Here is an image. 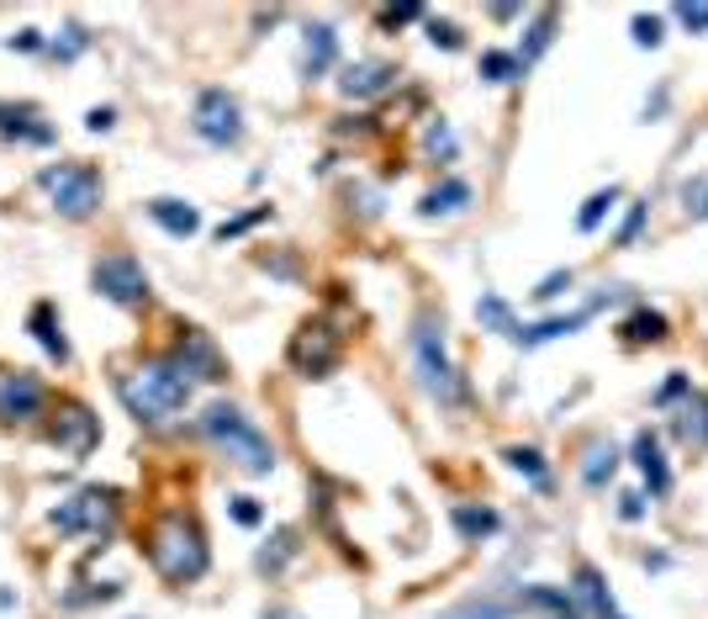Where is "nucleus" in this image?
I'll list each match as a JSON object with an SVG mask.
<instances>
[{
    "label": "nucleus",
    "mask_w": 708,
    "mask_h": 619,
    "mask_svg": "<svg viewBox=\"0 0 708 619\" xmlns=\"http://www.w3.org/2000/svg\"><path fill=\"white\" fill-rule=\"evenodd\" d=\"M117 398L128 403V413L138 424L164 430V424H175L185 413V403H190V377H185L170 355H159V360H143L128 377H117Z\"/></svg>",
    "instance_id": "f257e3e1"
},
{
    "label": "nucleus",
    "mask_w": 708,
    "mask_h": 619,
    "mask_svg": "<svg viewBox=\"0 0 708 619\" xmlns=\"http://www.w3.org/2000/svg\"><path fill=\"white\" fill-rule=\"evenodd\" d=\"M149 562H154V572L170 583V588L201 583L207 566H211L201 524H196L190 513H164V519L154 524V535H149Z\"/></svg>",
    "instance_id": "f03ea898"
},
{
    "label": "nucleus",
    "mask_w": 708,
    "mask_h": 619,
    "mask_svg": "<svg viewBox=\"0 0 708 619\" xmlns=\"http://www.w3.org/2000/svg\"><path fill=\"white\" fill-rule=\"evenodd\" d=\"M201 434L233 460L238 471H249V477H270V471H275V445H270V434H264L254 419H243L233 403H211L207 413H201Z\"/></svg>",
    "instance_id": "7ed1b4c3"
},
{
    "label": "nucleus",
    "mask_w": 708,
    "mask_h": 619,
    "mask_svg": "<svg viewBox=\"0 0 708 619\" xmlns=\"http://www.w3.org/2000/svg\"><path fill=\"white\" fill-rule=\"evenodd\" d=\"M413 366H418L423 392H428L434 403L455 408L466 398L460 371H455V360H449V350H445V324H434V318H418V324H413Z\"/></svg>",
    "instance_id": "20e7f679"
},
{
    "label": "nucleus",
    "mask_w": 708,
    "mask_h": 619,
    "mask_svg": "<svg viewBox=\"0 0 708 619\" xmlns=\"http://www.w3.org/2000/svg\"><path fill=\"white\" fill-rule=\"evenodd\" d=\"M37 186L53 196V213L69 217V222H85L101 207V175L90 164H48L37 175Z\"/></svg>",
    "instance_id": "39448f33"
},
{
    "label": "nucleus",
    "mask_w": 708,
    "mask_h": 619,
    "mask_svg": "<svg viewBox=\"0 0 708 619\" xmlns=\"http://www.w3.org/2000/svg\"><path fill=\"white\" fill-rule=\"evenodd\" d=\"M111 524H117V492H106V487H85L75 498H64L58 509H53V530L58 535H111Z\"/></svg>",
    "instance_id": "423d86ee"
},
{
    "label": "nucleus",
    "mask_w": 708,
    "mask_h": 619,
    "mask_svg": "<svg viewBox=\"0 0 708 619\" xmlns=\"http://www.w3.org/2000/svg\"><path fill=\"white\" fill-rule=\"evenodd\" d=\"M286 355H291V366L302 371L307 381H317V377H328L334 366H339V355H344V339L334 334V328L323 324H302L296 334H291V345H286Z\"/></svg>",
    "instance_id": "0eeeda50"
},
{
    "label": "nucleus",
    "mask_w": 708,
    "mask_h": 619,
    "mask_svg": "<svg viewBox=\"0 0 708 619\" xmlns=\"http://www.w3.org/2000/svg\"><path fill=\"white\" fill-rule=\"evenodd\" d=\"M190 128H196V138L211 143V149H233L238 138H243V111H238V101L228 90L211 85V90L196 96V122H190Z\"/></svg>",
    "instance_id": "6e6552de"
},
{
    "label": "nucleus",
    "mask_w": 708,
    "mask_h": 619,
    "mask_svg": "<svg viewBox=\"0 0 708 619\" xmlns=\"http://www.w3.org/2000/svg\"><path fill=\"white\" fill-rule=\"evenodd\" d=\"M90 281H96V292H101L106 302H117V307H143V302H149V275H143V265H138L132 254H106V260H96Z\"/></svg>",
    "instance_id": "1a4fd4ad"
},
{
    "label": "nucleus",
    "mask_w": 708,
    "mask_h": 619,
    "mask_svg": "<svg viewBox=\"0 0 708 619\" xmlns=\"http://www.w3.org/2000/svg\"><path fill=\"white\" fill-rule=\"evenodd\" d=\"M53 445L58 450H69V456H90L96 445H101V419L90 413L85 403H64L58 408V424H53Z\"/></svg>",
    "instance_id": "9d476101"
},
{
    "label": "nucleus",
    "mask_w": 708,
    "mask_h": 619,
    "mask_svg": "<svg viewBox=\"0 0 708 619\" xmlns=\"http://www.w3.org/2000/svg\"><path fill=\"white\" fill-rule=\"evenodd\" d=\"M396 85V69L386 58H355V64H344L339 69V96L344 101H375V96H386Z\"/></svg>",
    "instance_id": "9b49d317"
},
{
    "label": "nucleus",
    "mask_w": 708,
    "mask_h": 619,
    "mask_svg": "<svg viewBox=\"0 0 708 619\" xmlns=\"http://www.w3.org/2000/svg\"><path fill=\"white\" fill-rule=\"evenodd\" d=\"M608 296H598V302H587V307H577V313H566V318H540V324H519V334H513V345H524V350H540V345H551V339H566V334H577V328L592 324V313L603 307Z\"/></svg>",
    "instance_id": "f8f14e48"
},
{
    "label": "nucleus",
    "mask_w": 708,
    "mask_h": 619,
    "mask_svg": "<svg viewBox=\"0 0 708 619\" xmlns=\"http://www.w3.org/2000/svg\"><path fill=\"white\" fill-rule=\"evenodd\" d=\"M43 403H48V398H43V381H37V377H22V371H17V377L0 381V419H6V424L32 419Z\"/></svg>",
    "instance_id": "ddd939ff"
},
{
    "label": "nucleus",
    "mask_w": 708,
    "mask_h": 619,
    "mask_svg": "<svg viewBox=\"0 0 708 619\" xmlns=\"http://www.w3.org/2000/svg\"><path fill=\"white\" fill-rule=\"evenodd\" d=\"M571 598H577V604H581V609H587L592 619H630L624 609H619V604H613V593H608L603 572H598V566H587V562L577 566V588H571Z\"/></svg>",
    "instance_id": "4468645a"
},
{
    "label": "nucleus",
    "mask_w": 708,
    "mask_h": 619,
    "mask_svg": "<svg viewBox=\"0 0 708 619\" xmlns=\"http://www.w3.org/2000/svg\"><path fill=\"white\" fill-rule=\"evenodd\" d=\"M334 58H339V32L328 28V22L307 28V43H302V75H307V80H323V75L334 69Z\"/></svg>",
    "instance_id": "2eb2a0df"
},
{
    "label": "nucleus",
    "mask_w": 708,
    "mask_h": 619,
    "mask_svg": "<svg viewBox=\"0 0 708 619\" xmlns=\"http://www.w3.org/2000/svg\"><path fill=\"white\" fill-rule=\"evenodd\" d=\"M634 466H640V477H645V487L656 492V498H666L672 492V471H666V456H661V439L651 430L634 434Z\"/></svg>",
    "instance_id": "dca6fc26"
},
{
    "label": "nucleus",
    "mask_w": 708,
    "mask_h": 619,
    "mask_svg": "<svg viewBox=\"0 0 708 619\" xmlns=\"http://www.w3.org/2000/svg\"><path fill=\"white\" fill-rule=\"evenodd\" d=\"M149 217H154L164 234H175V239H190V234L201 228V213H196L190 202H175V196H154V202H149Z\"/></svg>",
    "instance_id": "f3484780"
},
{
    "label": "nucleus",
    "mask_w": 708,
    "mask_h": 619,
    "mask_svg": "<svg viewBox=\"0 0 708 619\" xmlns=\"http://www.w3.org/2000/svg\"><path fill=\"white\" fill-rule=\"evenodd\" d=\"M26 324H32V334H37V345L48 350V360H58V366L69 360V339H64V328H58V318H53V307H48V302H37Z\"/></svg>",
    "instance_id": "a211bd4d"
},
{
    "label": "nucleus",
    "mask_w": 708,
    "mask_h": 619,
    "mask_svg": "<svg viewBox=\"0 0 708 619\" xmlns=\"http://www.w3.org/2000/svg\"><path fill=\"white\" fill-rule=\"evenodd\" d=\"M466 202H471V186H466V181H445V186H434L428 196H423L418 213L423 217H445V213H460Z\"/></svg>",
    "instance_id": "6ab92c4d"
},
{
    "label": "nucleus",
    "mask_w": 708,
    "mask_h": 619,
    "mask_svg": "<svg viewBox=\"0 0 708 619\" xmlns=\"http://www.w3.org/2000/svg\"><path fill=\"white\" fill-rule=\"evenodd\" d=\"M449 524H455L466 540H481V535H492V530H498V513L476 509V503H455V509H449Z\"/></svg>",
    "instance_id": "aec40b11"
},
{
    "label": "nucleus",
    "mask_w": 708,
    "mask_h": 619,
    "mask_svg": "<svg viewBox=\"0 0 708 619\" xmlns=\"http://www.w3.org/2000/svg\"><path fill=\"white\" fill-rule=\"evenodd\" d=\"M513 609L519 604H508V598H466V604H455V609H445L439 619H513Z\"/></svg>",
    "instance_id": "412c9836"
},
{
    "label": "nucleus",
    "mask_w": 708,
    "mask_h": 619,
    "mask_svg": "<svg viewBox=\"0 0 708 619\" xmlns=\"http://www.w3.org/2000/svg\"><path fill=\"white\" fill-rule=\"evenodd\" d=\"M502 460H508V466H513L519 477H529L534 487L551 482V466H545V456H540L534 445H508V450H502Z\"/></svg>",
    "instance_id": "4be33fe9"
},
{
    "label": "nucleus",
    "mask_w": 708,
    "mask_h": 619,
    "mask_svg": "<svg viewBox=\"0 0 708 619\" xmlns=\"http://www.w3.org/2000/svg\"><path fill=\"white\" fill-rule=\"evenodd\" d=\"M613 471H619V450H613L608 439H598V445L587 450V466H581V482H587L592 492H598V487H603L608 477H613Z\"/></svg>",
    "instance_id": "5701e85b"
},
{
    "label": "nucleus",
    "mask_w": 708,
    "mask_h": 619,
    "mask_svg": "<svg viewBox=\"0 0 708 619\" xmlns=\"http://www.w3.org/2000/svg\"><path fill=\"white\" fill-rule=\"evenodd\" d=\"M624 339L630 345H656V339H666V318L651 313V307H640L634 318H624Z\"/></svg>",
    "instance_id": "b1692460"
},
{
    "label": "nucleus",
    "mask_w": 708,
    "mask_h": 619,
    "mask_svg": "<svg viewBox=\"0 0 708 619\" xmlns=\"http://www.w3.org/2000/svg\"><path fill=\"white\" fill-rule=\"evenodd\" d=\"M476 318L492 328V334H508V339L519 334V318H513V307H508L502 296H481V302H476Z\"/></svg>",
    "instance_id": "393cba45"
},
{
    "label": "nucleus",
    "mask_w": 708,
    "mask_h": 619,
    "mask_svg": "<svg viewBox=\"0 0 708 619\" xmlns=\"http://www.w3.org/2000/svg\"><path fill=\"white\" fill-rule=\"evenodd\" d=\"M555 22H560V17H555V11H540V17H534V28H529V43H524V54H519V64H534V58L545 54V48H551L555 43Z\"/></svg>",
    "instance_id": "a878e982"
},
{
    "label": "nucleus",
    "mask_w": 708,
    "mask_h": 619,
    "mask_svg": "<svg viewBox=\"0 0 708 619\" xmlns=\"http://www.w3.org/2000/svg\"><path fill=\"white\" fill-rule=\"evenodd\" d=\"M291 556H296V535H291V530H275V540H270L260 556H254V566H260L264 577H275V572L291 562Z\"/></svg>",
    "instance_id": "bb28decb"
},
{
    "label": "nucleus",
    "mask_w": 708,
    "mask_h": 619,
    "mask_svg": "<svg viewBox=\"0 0 708 619\" xmlns=\"http://www.w3.org/2000/svg\"><path fill=\"white\" fill-rule=\"evenodd\" d=\"M481 80L492 85H508V80H524V64H519V54H481Z\"/></svg>",
    "instance_id": "cd10ccee"
},
{
    "label": "nucleus",
    "mask_w": 708,
    "mask_h": 619,
    "mask_svg": "<svg viewBox=\"0 0 708 619\" xmlns=\"http://www.w3.org/2000/svg\"><path fill=\"white\" fill-rule=\"evenodd\" d=\"M677 434H683L687 445H708V398H693L687 413L677 419Z\"/></svg>",
    "instance_id": "c85d7f7f"
},
{
    "label": "nucleus",
    "mask_w": 708,
    "mask_h": 619,
    "mask_svg": "<svg viewBox=\"0 0 708 619\" xmlns=\"http://www.w3.org/2000/svg\"><path fill=\"white\" fill-rule=\"evenodd\" d=\"M613 207H619V186H608V191H598V196H587V207L577 213V228H581V234H592V228H598V222H603Z\"/></svg>",
    "instance_id": "c756f323"
},
{
    "label": "nucleus",
    "mask_w": 708,
    "mask_h": 619,
    "mask_svg": "<svg viewBox=\"0 0 708 619\" xmlns=\"http://www.w3.org/2000/svg\"><path fill=\"white\" fill-rule=\"evenodd\" d=\"M683 213L693 217V222H708V181L704 175H693L683 186Z\"/></svg>",
    "instance_id": "7c9ffc66"
},
{
    "label": "nucleus",
    "mask_w": 708,
    "mask_h": 619,
    "mask_svg": "<svg viewBox=\"0 0 708 619\" xmlns=\"http://www.w3.org/2000/svg\"><path fill=\"white\" fill-rule=\"evenodd\" d=\"M423 149H428V160H455V133H449V122H428Z\"/></svg>",
    "instance_id": "2f4dec72"
},
{
    "label": "nucleus",
    "mask_w": 708,
    "mask_h": 619,
    "mask_svg": "<svg viewBox=\"0 0 708 619\" xmlns=\"http://www.w3.org/2000/svg\"><path fill=\"white\" fill-rule=\"evenodd\" d=\"M560 292H571V270H551V275L534 286V302H555Z\"/></svg>",
    "instance_id": "473e14b6"
},
{
    "label": "nucleus",
    "mask_w": 708,
    "mask_h": 619,
    "mask_svg": "<svg viewBox=\"0 0 708 619\" xmlns=\"http://www.w3.org/2000/svg\"><path fill=\"white\" fill-rule=\"evenodd\" d=\"M428 43H434V48H445V54H455V48H460V28L434 17V22H428Z\"/></svg>",
    "instance_id": "72a5a7b5"
},
{
    "label": "nucleus",
    "mask_w": 708,
    "mask_h": 619,
    "mask_svg": "<svg viewBox=\"0 0 708 619\" xmlns=\"http://www.w3.org/2000/svg\"><path fill=\"white\" fill-rule=\"evenodd\" d=\"M634 48H661V17H634Z\"/></svg>",
    "instance_id": "f704fd0d"
},
{
    "label": "nucleus",
    "mask_w": 708,
    "mask_h": 619,
    "mask_svg": "<svg viewBox=\"0 0 708 619\" xmlns=\"http://www.w3.org/2000/svg\"><path fill=\"white\" fill-rule=\"evenodd\" d=\"M418 17H423L418 6H386V11L375 17V22H381V28L392 32V28H407V22H418Z\"/></svg>",
    "instance_id": "c9c22d12"
},
{
    "label": "nucleus",
    "mask_w": 708,
    "mask_h": 619,
    "mask_svg": "<svg viewBox=\"0 0 708 619\" xmlns=\"http://www.w3.org/2000/svg\"><path fill=\"white\" fill-rule=\"evenodd\" d=\"M264 213H270V207H254V213H243V217H233V222H222V228H217V239H222V243L238 239V234H243V228H254Z\"/></svg>",
    "instance_id": "e433bc0d"
},
{
    "label": "nucleus",
    "mask_w": 708,
    "mask_h": 619,
    "mask_svg": "<svg viewBox=\"0 0 708 619\" xmlns=\"http://www.w3.org/2000/svg\"><path fill=\"white\" fill-rule=\"evenodd\" d=\"M233 519L243 524V530H254L264 519V509H260V498H233Z\"/></svg>",
    "instance_id": "4c0bfd02"
},
{
    "label": "nucleus",
    "mask_w": 708,
    "mask_h": 619,
    "mask_svg": "<svg viewBox=\"0 0 708 619\" xmlns=\"http://www.w3.org/2000/svg\"><path fill=\"white\" fill-rule=\"evenodd\" d=\"M645 207H651V202H634V207H630L624 228H619V243H634V239H640V228H645Z\"/></svg>",
    "instance_id": "58836bf2"
},
{
    "label": "nucleus",
    "mask_w": 708,
    "mask_h": 619,
    "mask_svg": "<svg viewBox=\"0 0 708 619\" xmlns=\"http://www.w3.org/2000/svg\"><path fill=\"white\" fill-rule=\"evenodd\" d=\"M85 43H90V37H85L79 28H69V32H64V43H53V54H58V58H79V54H85Z\"/></svg>",
    "instance_id": "ea45409f"
},
{
    "label": "nucleus",
    "mask_w": 708,
    "mask_h": 619,
    "mask_svg": "<svg viewBox=\"0 0 708 619\" xmlns=\"http://www.w3.org/2000/svg\"><path fill=\"white\" fill-rule=\"evenodd\" d=\"M677 22L687 32H708V6H677Z\"/></svg>",
    "instance_id": "a19ab883"
},
{
    "label": "nucleus",
    "mask_w": 708,
    "mask_h": 619,
    "mask_svg": "<svg viewBox=\"0 0 708 619\" xmlns=\"http://www.w3.org/2000/svg\"><path fill=\"white\" fill-rule=\"evenodd\" d=\"M37 48H43V32H17V37H11V54H37Z\"/></svg>",
    "instance_id": "79ce46f5"
},
{
    "label": "nucleus",
    "mask_w": 708,
    "mask_h": 619,
    "mask_svg": "<svg viewBox=\"0 0 708 619\" xmlns=\"http://www.w3.org/2000/svg\"><path fill=\"white\" fill-rule=\"evenodd\" d=\"M683 392H687V377H683V371H672V381H666V387L656 392V403H677Z\"/></svg>",
    "instance_id": "37998d69"
},
{
    "label": "nucleus",
    "mask_w": 708,
    "mask_h": 619,
    "mask_svg": "<svg viewBox=\"0 0 708 619\" xmlns=\"http://www.w3.org/2000/svg\"><path fill=\"white\" fill-rule=\"evenodd\" d=\"M619 513H624V519H645V498H640V492H624V498H619Z\"/></svg>",
    "instance_id": "c03bdc74"
},
{
    "label": "nucleus",
    "mask_w": 708,
    "mask_h": 619,
    "mask_svg": "<svg viewBox=\"0 0 708 619\" xmlns=\"http://www.w3.org/2000/svg\"><path fill=\"white\" fill-rule=\"evenodd\" d=\"M111 122H117V111H111V107H96L90 117H85V128H90V133H106Z\"/></svg>",
    "instance_id": "a18cd8bd"
},
{
    "label": "nucleus",
    "mask_w": 708,
    "mask_h": 619,
    "mask_svg": "<svg viewBox=\"0 0 708 619\" xmlns=\"http://www.w3.org/2000/svg\"><path fill=\"white\" fill-rule=\"evenodd\" d=\"M264 619H302V615H291V609H275V615H264Z\"/></svg>",
    "instance_id": "49530a36"
}]
</instances>
